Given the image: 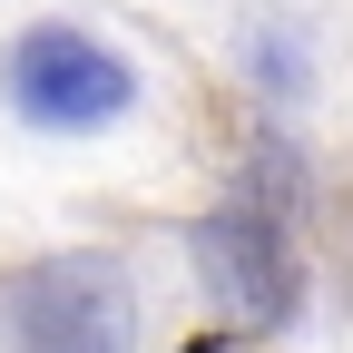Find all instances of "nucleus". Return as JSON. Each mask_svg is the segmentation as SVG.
<instances>
[{
  "mask_svg": "<svg viewBox=\"0 0 353 353\" xmlns=\"http://www.w3.org/2000/svg\"><path fill=\"white\" fill-rule=\"evenodd\" d=\"M0 324H10L20 353H128V285L118 265L99 255H59V265H30V275L0 294Z\"/></svg>",
  "mask_w": 353,
  "mask_h": 353,
  "instance_id": "obj_1",
  "label": "nucleus"
},
{
  "mask_svg": "<svg viewBox=\"0 0 353 353\" xmlns=\"http://www.w3.org/2000/svg\"><path fill=\"white\" fill-rule=\"evenodd\" d=\"M128 99H138V69L88 30H30L10 50V108L39 128H108Z\"/></svg>",
  "mask_w": 353,
  "mask_h": 353,
  "instance_id": "obj_2",
  "label": "nucleus"
},
{
  "mask_svg": "<svg viewBox=\"0 0 353 353\" xmlns=\"http://www.w3.org/2000/svg\"><path fill=\"white\" fill-rule=\"evenodd\" d=\"M196 255H206V285L226 294L245 324H275L285 304H294V265H285V236L265 226L255 206H245V216H216V226L196 236Z\"/></svg>",
  "mask_w": 353,
  "mask_h": 353,
  "instance_id": "obj_3",
  "label": "nucleus"
}]
</instances>
